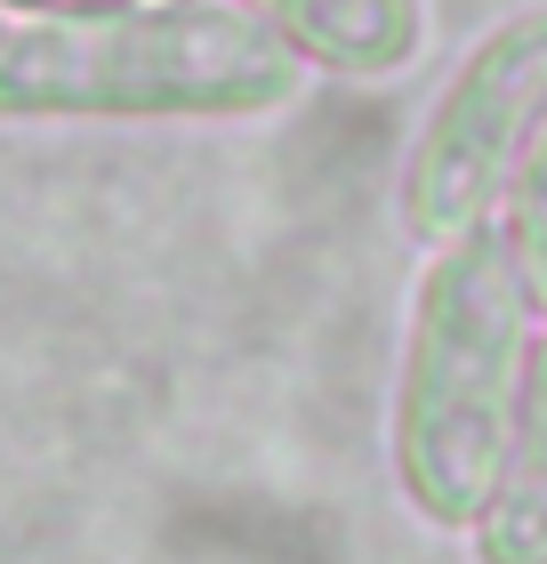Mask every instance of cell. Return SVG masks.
<instances>
[{
  "label": "cell",
  "mask_w": 547,
  "mask_h": 564,
  "mask_svg": "<svg viewBox=\"0 0 547 564\" xmlns=\"http://www.w3.org/2000/svg\"><path fill=\"white\" fill-rule=\"evenodd\" d=\"M491 517H483V549L491 564H539L547 556V323L532 339V371L515 395V427H507V459L491 484Z\"/></svg>",
  "instance_id": "obj_5"
},
{
  "label": "cell",
  "mask_w": 547,
  "mask_h": 564,
  "mask_svg": "<svg viewBox=\"0 0 547 564\" xmlns=\"http://www.w3.org/2000/svg\"><path fill=\"white\" fill-rule=\"evenodd\" d=\"M0 33H9V24H0Z\"/></svg>",
  "instance_id": "obj_8"
},
{
  "label": "cell",
  "mask_w": 547,
  "mask_h": 564,
  "mask_svg": "<svg viewBox=\"0 0 547 564\" xmlns=\"http://www.w3.org/2000/svg\"><path fill=\"white\" fill-rule=\"evenodd\" d=\"M322 73H403L427 48V9L419 0H242Z\"/></svg>",
  "instance_id": "obj_4"
},
{
  "label": "cell",
  "mask_w": 547,
  "mask_h": 564,
  "mask_svg": "<svg viewBox=\"0 0 547 564\" xmlns=\"http://www.w3.org/2000/svg\"><path fill=\"white\" fill-rule=\"evenodd\" d=\"M539 315L524 299L500 226H475L459 242H435V259L411 299L403 339V403H395V459L427 517L459 524L500 484L515 395L532 371Z\"/></svg>",
  "instance_id": "obj_2"
},
{
  "label": "cell",
  "mask_w": 547,
  "mask_h": 564,
  "mask_svg": "<svg viewBox=\"0 0 547 564\" xmlns=\"http://www.w3.org/2000/svg\"><path fill=\"white\" fill-rule=\"evenodd\" d=\"M17 17H81V9H121V0H0Z\"/></svg>",
  "instance_id": "obj_7"
},
{
  "label": "cell",
  "mask_w": 547,
  "mask_h": 564,
  "mask_svg": "<svg viewBox=\"0 0 547 564\" xmlns=\"http://www.w3.org/2000/svg\"><path fill=\"white\" fill-rule=\"evenodd\" d=\"M500 242H507V259L515 274H524V299H532V315L547 323V106L532 121V138L524 153H515V170H507V194H500Z\"/></svg>",
  "instance_id": "obj_6"
},
{
  "label": "cell",
  "mask_w": 547,
  "mask_h": 564,
  "mask_svg": "<svg viewBox=\"0 0 547 564\" xmlns=\"http://www.w3.org/2000/svg\"><path fill=\"white\" fill-rule=\"evenodd\" d=\"M298 82L306 57L242 0H121L0 33V121H242Z\"/></svg>",
  "instance_id": "obj_1"
},
{
  "label": "cell",
  "mask_w": 547,
  "mask_h": 564,
  "mask_svg": "<svg viewBox=\"0 0 547 564\" xmlns=\"http://www.w3.org/2000/svg\"><path fill=\"white\" fill-rule=\"evenodd\" d=\"M539 106H547V9L491 24L459 57V73L442 82V97L427 106L419 138L403 153V226L427 250L500 218L507 170Z\"/></svg>",
  "instance_id": "obj_3"
}]
</instances>
